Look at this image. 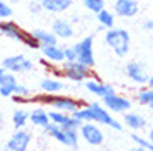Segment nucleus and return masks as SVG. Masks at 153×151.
I'll use <instances>...</instances> for the list:
<instances>
[{
    "label": "nucleus",
    "mask_w": 153,
    "mask_h": 151,
    "mask_svg": "<svg viewBox=\"0 0 153 151\" xmlns=\"http://www.w3.org/2000/svg\"><path fill=\"white\" fill-rule=\"evenodd\" d=\"M83 7L92 13H98L105 8V0H83Z\"/></svg>",
    "instance_id": "29"
},
{
    "label": "nucleus",
    "mask_w": 153,
    "mask_h": 151,
    "mask_svg": "<svg viewBox=\"0 0 153 151\" xmlns=\"http://www.w3.org/2000/svg\"><path fill=\"white\" fill-rule=\"evenodd\" d=\"M65 58H67V61L76 60V52H75V48H73V45L72 47H65Z\"/></svg>",
    "instance_id": "33"
},
{
    "label": "nucleus",
    "mask_w": 153,
    "mask_h": 151,
    "mask_svg": "<svg viewBox=\"0 0 153 151\" xmlns=\"http://www.w3.org/2000/svg\"><path fill=\"white\" fill-rule=\"evenodd\" d=\"M52 32L57 35L58 40H70L75 35V27L70 20L67 19H55L52 22Z\"/></svg>",
    "instance_id": "17"
},
{
    "label": "nucleus",
    "mask_w": 153,
    "mask_h": 151,
    "mask_svg": "<svg viewBox=\"0 0 153 151\" xmlns=\"http://www.w3.org/2000/svg\"><path fill=\"white\" fill-rule=\"evenodd\" d=\"M93 42L95 38L93 35H87L76 43H73V48L76 52V60L80 63L87 65L88 68L95 67V52H93Z\"/></svg>",
    "instance_id": "6"
},
{
    "label": "nucleus",
    "mask_w": 153,
    "mask_h": 151,
    "mask_svg": "<svg viewBox=\"0 0 153 151\" xmlns=\"http://www.w3.org/2000/svg\"><path fill=\"white\" fill-rule=\"evenodd\" d=\"M0 148H2V141H0Z\"/></svg>",
    "instance_id": "41"
},
{
    "label": "nucleus",
    "mask_w": 153,
    "mask_h": 151,
    "mask_svg": "<svg viewBox=\"0 0 153 151\" xmlns=\"http://www.w3.org/2000/svg\"><path fill=\"white\" fill-rule=\"evenodd\" d=\"M28 116H30V111H27V110H23V108H17L15 111L12 113V125H13V128L15 130L25 128L27 123L30 121Z\"/></svg>",
    "instance_id": "24"
},
{
    "label": "nucleus",
    "mask_w": 153,
    "mask_h": 151,
    "mask_svg": "<svg viewBox=\"0 0 153 151\" xmlns=\"http://www.w3.org/2000/svg\"><path fill=\"white\" fill-rule=\"evenodd\" d=\"M30 33L33 35L35 38H37L38 43H40L42 47H48V45H55V43H58L57 35H55L52 30H43V28H33V30H32Z\"/></svg>",
    "instance_id": "23"
},
{
    "label": "nucleus",
    "mask_w": 153,
    "mask_h": 151,
    "mask_svg": "<svg viewBox=\"0 0 153 151\" xmlns=\"http://www.w3.org/2000/svg\"><path fill=\"white\" fill-rule=\"evenodd\" d=\"M102 103H103L105 108H107L110 113H113V115L126 113V111H130L131 110V105H133L128 96L118 95L117 91L111 93V95H108V96H105V98H102Z\"/></svg>",
    "instance_id": "8"
},
{
    "label": "nucleus",
    "mask_w": 153,
    "mask_h": 151,
    "mask_svg": "<svg viewBox=\"0 0 153 151\" xmlns=\"http://www.w3.org/2000/svg\"><path fill=\"white\" fill-rule=\"evenodd\" d=\"M23 45L28 47V48H32V50H40L42 48V45L38 43V40L30 33V32H27V35H25V38H23Z\"/></svg>",
    "instance_id": "31"
},
{
    "label": "nucleus",
    "mask_w": 153,
    "mask_h": 151,
    "mask_svg": "<svg viewBox=\"0 0 153 151\" xmlns=\"http://www.w3.org/2000/svg\"><path fill=\"white\" fill-rule=\"evenodd\" d=\"M68 20H70L72 23H78V22H80V15H78V13H73V15L70 17Z\"/></svg>",
    "instance_id": "35"
},
{
    "label": "nucleus",
    "mask_w": 153,
    "mask_h": 151,
    "mask_svg": "<svg viewBox=\"0 0 153 151\" xmlns=\"http://www.w3.org/2000/svg\"><path fill=\"white\" fill-rule=\"evenodd\" d=\"M28 120H30V123L33 126H38V128H43V130L52 123V121H50V116H48V111L43 110V108H33L30 111Z\"/></svg>",
    "instance_id": "22"
},
{
    "label": "nucleus",
    "mask_w": 153,
    "mask_h": 151,
    "mask_svg": "<svg viewBox=\"0 0 153 151\" xmlns=\"http://www.w3.org/2000/svg\"><path fill=\"white\" fill-rule=\"evenodd\" d=\"M30 96H32V90L27 85L17 83L15 90H13V98H15V101H25V100L30 98Z\"/></svg>",
    "instance_id": "27"
},
{
    "label": "nucleus",
    "mask_w": 153,
    "mask_h": 151,
    "mask_svg": "<svg viewBox=\"0 0 153 151\" xmlns=\"http://www.w3.org/2000/svg\"><path fill=\"white\" fill-rule=\"evenodd\" d=\"M42 10H43V7H42V4H40V0H38V2L32 0L30 4H28V12H30V13H33V15H38Z\"/></svg>",
    "instance_id": "32"
},
{
    "label": "nucleus",
    "mask_w": 153,
    "mask_h": 151,
    "mask_svg": "<svg viewBox=\"0 0 153 151\" xmlns=\"http://www.w3.org/2000/svg\"><path fill=\"white\" fill-rule=\"evenodd\" d=\"M45 133L48 136H52L55 141H58L60 144L68 146V148H76L78 146V141H80L78 130H65V128H60L55 123H50L45 128Z\"/></svg>",
    "instance_id": "5"
},
{
    "label": "nucleus",
    "mask_w": 153,
    "mask_h": 151,
    "mask_svg": "<svg viewBox=\"0 0 153 151\" xmlns=\"http://www.w3.org/2000/svg\"><path fill=\"white\" fill-rule=\"evenodd\" d=\"M38 90H40V93H45V95H58L65 90V83L60 78L45 76V78L38 81Z\"/></svg>",
    "instance_id": "19"
},
{
    "label": "nucleus",
    "mask_w": 153,
    "mask_h": 151,
    "mask_svg": "<svg viewBox=\"0 0 153 151\" xmlns=\"http://www.w3.org/2000/svg\"><path fill=\"white\" fill-rule=\"evenodd\" d=\"M142 28H143V30H146V32H152V33H153V19H145V20H143Z\"/></svg>",
    "instance_id": "34"
},
{
    "label": "nucleus",
    "mask_w": 153,
    "mask_h": 151,
    "mask_svg": "<svg viewBox=\"0 0 153 151\" xmlns=\"http://www.w3.org/2000/svg\"><path fill=\"white\" fill-rule=\"evenodd\" d=\"M128 151H146V150H145V148H142V146H137V144H135V146L130 148Z\"/></svg>",
    "instance_id": "37"
},
{
    "label": "nucleus",
    "mask_w": 153,
    "mask_h": 151,
    "mask_svg": "<svg viewBox=\"0 0 153 151\" xmlns=\"http://www.w3.org/2000/svg\"><path fill=\"white\" fill-rule=\"evenodd\" d=\"M148 140H150V141H152V143H153V128H152V130H150V131H148Z\"/></svg>",
    "instance_id": "39"
},
{
    "label": "nucleus",
    "mask_w": 153,
    "mask_h": 151,
    "mask_svg": "<svg viewBox=\"0 0 153 151\" xmlns=\"http://www.w3.org/2000/svg\"><path fill=\"white\" fill-rule=\"evenodd\" d=\"M137 101L140 105L146 106V108L153 110V88H150V87L140 88L137 93Z\"/></svg>",
    "instance_id": "26"
},
{
    "label": "nucleus",
    "mask_w": 153,
    "mask_h": 151,
    "mask_svg": "<svg viewBox=\"0 0 153 151\" xmlns=\"http://www.w3.org/2000/svg\"><path fill=\"white\" fill-rule=\"evenodd\" d=\"M40 4L48 13H63L72 8L73 0H40Z\"/></svg>",
    "instance_id": "20"
},
{
    "label": "nucleus",
    "mask_w": 153,
    "mask_h": 151,
    "mask_svg": "<svg viewBox=\"0 0 153 151\" xmlns=\"http://www.w3.org/2000/svg\"><path fill=\"white\" fill-rule=\"evenodd\" d=\"M13 10H12L10 4H8L7 0H0V20H7L12 17Z\"/></svg>",
    "instance_id": "30"
},
{
    "label": "nucleus",
    "mask_w": 153,
    "mask_h": 151,
    "mask_svg": "<svg viewBox=\"0 0 153 151\" xmlns=\"http://www.w3.org/2000/svg\"><path fill=\"white\" fill-rule=\"evenodd\" d=\"M42 55L43 58L47 60V63L50 65H58L60 67L63 61H67L65 58V47L58 45V43H55V45H48V47H42Z\"/></svg>",
    "instance_id": "16"
},
{
    "label": "nucleus",
    "mask_w": 153,
    "mask_h": 151,
    "mask_svg": "<svg viewBox=\"0 0 153 151\" xmlns=\"http://www.w3.org/2000/svg\"><path fill=\"white\" fill-rule=\"evenodd\" d=\"M17 78H15V73L12 72H7L4 75V78L0 80V96H4V98H10L13 96V90L17 87Z\"/></svg>",
    "instance_id": "21"
},
{
    "label": "nucleus",
    "mask_w": 153,
    "mask_h": 151,
    "mask_svg": "<svg viewBox=\"0 0 153 151\" xmlns=\"http://www.w3.org/2000/svg\"><path fill=\"white\" fill-rule=\"evenodd\" d=\"M27 101H38V103H43V105H48L52 106L53 110H58V111H65V113L72 115L73 111L83 106L85 103L80 101V100H75L72 96H65V95H45L42 93L40 96H33L32 100H27Z\"/></svg>",
    "instance_id": "3"
},
{
    "label": "nucleus",
    "mask_w": 153,
    "mask_h": 151,
    "mask_svg": "<svg viewBox=\"0 0 153 151\" xmlns=\"http://www.w3.org/2000/svg\"><path fill=\"white\" fill-rule=\"evenodd\" d=\"M50 121L58 125L60 128L65 130H78L82 126V121H78L73 115L65 113V111H58V110H50L48 111Z\"/></svg>",
    "instance_id": "13"
},
{
    "label": "nucleus",
    "mask_w": 153,
    "mask_h": 151,
    "mask_svg": "<svg viewBox=\"0 0 153 151\" xmlns=\"http://www.w3.org/2000/svg\"><path fill=\"white\" fill-rule=\"evenodd\" d=\"M32 143V135L25 128L15 130V133L10 136V140L5 144V151H28Z\"/></svg>",
    "instance_id": "11"
},
{
    "label": "nucleus",
    "mask_w": 153,
    "mask_h": 151,
    "mask_svg": "<svg viewBox=\"0 0 153 151\" xmlns=\"http://www.w3.org/2000/svg\"><path fill=\"white\" fill-rule=\"evenodd\" d=\"M73 116L76 118L78 121L82 123H87V121H93L100 126H108V128L115 130V131H122L125 126H123L122 121H118L117 118L113 116V113H110L107 108L103 106V103L93 101V103H88V105H83L80 108L73 111Z\"/></svg>",
    "instance_id": "1"
},
{
    "label": "nucleus",
    "mask_w": 153,
    "mask_h": 151,
    "mask_svg": "<svg viewBox=\"0 0 153 151\" xmlns=\"http://www.w3.org/2000/svg\"><path fill=\"white\" fill-rule=\"evenodd\" d=\"M125 73H126V76H128V80H130L131 83L138 85V87L146 85L148 76H150L146 67L143 63H140V61H137V60H131L125 65Z\"/></svg>",
    "instance_id": "10"
},
{
    "label": "nucleus",
    "mask_w": 153,
    "mask_h": 151,
    "mask_svg": "<svg viewBox=\"0 0 153 151\" xmlns=\"http://www.w3.org/2000/svg\"><path fill=\"white\" fill-rule=\"evenodd\" d=\"M60 70H62V76H65L67 80H70L73 83H83L85 80H88L92 75V68L80 63L78 60L63 61L60 65Z\"/></svg>",
    "instance_id": "4"
},
{
    "label": "nucleus",
    "mask_w": 153,
    "mask_h": 151,
    "mask_svg": "<svg viewBox=\"0 0 153 151\" xmlns=\"http://www.w3.org/2000/svg\"><path fill=\"white\" fill-rule=\"evenodd\" d=\"M2 67L12 73H28L33 70V61L25 55H10L2 60Z\"/></svg>",
    "instance_id": "9"
},
{
    "label": "nucleus",
    "mask_w": 153,
    "mask_h": 151,
    "mask_svg": "<svg viewBox=\"0 0 153 151\" xmlns=\"http://www.w3.org/2000/svg\"><path fill=\"white\" fill-rule=\"evenodd\" d=\"M5 73H7V70H5L4 67H0V80L4 78V75H5Z\"/></svg>",
    "instance_id": "38"
},
{
    "label": "nucleus",
    "mask_w": 153,
    "mask_h": 151,
    "mask_svg": "<svg viewBox=\"0 0 153 151\" xmlns=\"http://www.w3.org/2000/svg\"><path fill=\"white\" fill-rule=\"evenodd\" d=\"M123 126H126L133 133H138L146 128V118L138 111H126L123 113Z\"/></svg>",
    "instance_id": "18"
},
{
    "label": "nucleus",
    "mask_w": 153,
    "mask_h": 151,
    "mask_svg": "<svg viewBox=\"0 0 153 151\" xmlns=\"http://www.w3.org/2000/svg\"><path fill=\"white\" fill-rule=\"evenodd\" d=\"M83 83L88 93L97 96V98H105L108 95L115 93V88L110 83H105V81H102L98 78H88V80H85Z\"/></svg>",
    "instance_id": "15"
},
{
    "label": "nucleus",
    "mask_w": 153,
    "mask_h": 151,
    "mask_svg": "<svg viewBox=\"0 0 153 151\" xmlns=\"http://www.w3.org/2000/svg\"><path fill=\"white\" fill-rule=\"evenodd\" d=\"M97 15V22H98V25L102 27V28H111V27H115V13L113 10H108V8H103V10H100L98 13H95Z\"/></svg>",
    "instance_id": "25"
},
{
    "label": "nucleus",
    "mask_w": 153,
    "mask_h": 151,
    "mask_svg": "<svg viewBox=\"0 0 153 151\" xmlns=\"http://www.w3.org/2000/svg\"><path fill=\"white\" fill-rule=\"evenodd\" d=\"M103 40L107 43V47H110V50L117 55V57L123 58L128 55L131 45V37L130 32L122 27H111L107 28L103 33Z\"/></svg>",
    "instance_id": "2"
},
{
    "label": "nucleus",
    "mask_w": 153,
    "mask_h": 151,
    "mask_svg": "<svg viewBox=\"0 0 153 151\" xmlns=\"http://www.w3.org/2000/svg\"><path fill=\"white\" fill-rule=\"evenodd\" d=\"M78 133H80V140H83L90 146H100L105 141V133L102 126L93 123V121L82 123V126L78 128Z\"/></svg>",
    "instance_id": "7"
},
{
    "label": "nucleus",
    "mask_w": 153,
    "mask_h": 151,
    "mask_svg": "<svg viewBox=\"0 0 153 151\" xmlns=\"http://www.w3.org/2000/svg\"><path fill=\"white\" fill-rule=\"evenodd\" d=\"M0 33L4 35V37L10 38V40H15V42L23 43V38H25L27 32L23 30L17 22L7 19V20H0Z\"/></svg>",
    "instance_id": "14"
},
{
    "label": "nucleus",
    "mask_w": 153,
    "mask_h": 151,
    "mask_svg": "<svg viewBox=\"0 0 153 151\" xmlns=\"http://www.w3.org/2000/svg\"><path fill=\"white\" fill-rule=\"evenodd\" d=\"M131 141H133L137 146H142V148H145L146 151H153V143L148 140V136H142V135H138V133H131Z\"/></svg>",
    "instance_id": "28"
},
{
    "label": "nucleus",
    "mask_w": 153,
    "mask_h": 151,
    "mask_svg": "<svg viewBox=\"0 0 153 151\" xmlns=\"http://www.w3.org/2000/svg\"><path fill=\"white\" fill-rule=\"evenodd\" d=\"M8 4H17V2H20V0H7Z\"/></svg>",
    "instance_id": "40"
},
{
    "label": "nucleus",
    "mask_w": 153,
    "mask_h": 151,
    "mask_svg": "<svg viewBox=\"0 0 153 151\" xmlns=\"http://www.w3.org/2000/svg\"><path fill=\"white\" fill-rule=\"evenodd\" d=\"M146 87L153 88V73H150V76H148V81H146Z\"/></svg>",
    "instance_id": "36"
},
{
    "label": "nucleus",
    "mask_w": 153,
    "mask_h": 151,
    "mask_svg": "<svg viewBox=\"0 0 153 151\" xmlns=\"http://www.w3.org/2000/svg\"><path fill=\"white\" fill-rule=\"evenodd\" d=\"M140 12L138 0H113V13L120 19H133Z\"/></svg>",
    "instance_id": "12"
}]
</instances>
